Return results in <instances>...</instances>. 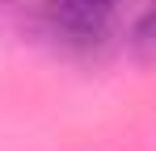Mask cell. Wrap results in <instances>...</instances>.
Masks as SVG:
<instances>
[{
	"instance_id": "obj_2",
	"label": "cell",
	"mask_w": 156,
	"mask_h": 151,
	"mask_svg": "<svg viewBox=\"0 0 156 151\" xmlns=\"http://www.w3.org/2000/svg\"><path fill=\"white\" fill-rule=\"evenodd\" d=\"M131 50H135L139 59H156V0L144 8V17L131 29Z\"/></svg>"
},
{
	"instance_id": "obj_1",
	"label": "cell",
	"mask_w": 156,
	"mask_h": 151,
	"mask_svg": "<svg viewBox=\"0 0 156 151\" xmlns=\"http://www.w3.org/2000/svg\"><path fill=\"white\" fill-rule=\"evenodd\" d=\"M42 29L63 50H93L105 42L114 0H42Z\"/></svg>"
}]
</instances>
